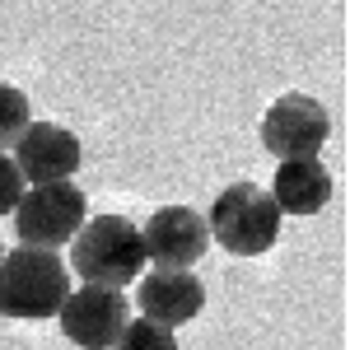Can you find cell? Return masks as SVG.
<instances>
[{
    "mask_svg": "<svg viewBox=\"0 0 350 350\" xmlns=\"http://www.w3.org/2000/svg\"><path fill=\"white\" fill-rule=\"evenodd\" d=\"M70 271L84 285L98 290H126L145 271V243L126 215H94L70 239Z\"/></svg>",
    "mask_w": 350,
    "mask_h": 350,
    "instance_id": "1",
    "label": "cell"
},
{
    "mask_svg": "<svg viewBox=\"0 0 350 350\" xmlns=\"http://www.w3.org/2000/svg\"><path fill=\"white\" fill-rule=\"evenodd\" d=\"M70 295V267L42 247H14L0 257V318L42 323L56 318Z\"/></svg>",
    "mask_w": 350,
    "mask_h": 350,
    "instance_id": "2",
    "label": "cell"
},
{
    "mask_svg": "<svg viewBox=\"0 0 350 350\" xmlns=\"http://www.w3.org/2000/svg\"><path fill=\"white\" fill-rule=\"evenodd\" d=\"M280 219L285 215L275 211L267 187H257V183H229V187H219L206 229H211V239H219L224 252H234V257H262L280 239Z\"/></svg>",
    "mask_w": 350,
    "mask_h": 350,
    "instance_id": "3",
    "label": "cell"
},
{
    "mask_svg": "<svg viewBox=\"0 0 350 350\" xmlns=\"http://www.w3.org/2000/svg\"><path fill=\"white\" fill-rule=\"evenodd\" d=\"M84 219H89L84 191L75 183H47V187H24L14 206V234H19V247L56 252L80 234Z\"/></svg>",
    "mask_w": 350,
    "mask_h": 350,
    "instance_id": "4",
    "label": "cell"
},
{
    "mask_svg": "<svg viewBox=\"0 0 350 350\" xmlns=\"http://www.w3.org/2000/svg\"><path fill=\"white\" fill-rule=\"evenodd\" d=\"M327 108L308 94H280L262 117V145L275 159H318V150L327 145Z\"/></svg>",
    "mask_w": 350,
    "mask_h": 350,
    "instance_id": "5",
    "label": "cell"
},
{
    "mask_svg": "<svg viewBox=\"0 0 350 350\" xmlns=\"http://www.w3.org/2000/svg\"><path fill=\"white\" fill-rule=\"evenodd\" d=\"M56 323L66 332V341L80 350H108L122 327L131 323V304L122 299V290H98V285H84L75 295H66Z\"/></svg>",
    "mask_w": 350,
    "mask_h": 350,
    "instance_id": "6",
    "label": "cell"
},
{
    "mask_svg": "<svg viewBox=\"0 0 350 350\" xmlns=\"http://www.w3.org/2000/svg\"><path fill=\"white\" fill-rule=\"evenodd\" d=\"M140 243H145V257L159 262V271H187L206 257L211 229H206V215L191 206H163L145 219Z\"/></svg>",
    "mask_w": 350,
    "mask_h": 350,
    "instance_id": "7",
    "label": "cell"
},
{
    "mask_svg": "<svg viewBox=\"0 0 350 350\" xmlns=\"http://www.w3.org/2000/svg\"><path fill=\"white\" fill-rule=\"evenodd\" d=\"M14 168L24 187H47V183H70L80 168V135L56 126V122H28V131L14 140Z\"/></svg>",
    "mask_w": 350,
    "mask_h": 350,
    "instance_id": "8",
    "label": "cell"
},
{
    "mask_svg": "<svg viewBox=\"0 0 350 350\" xmlns=\"http://www.w3.org/2000/svg\"><path fill=\"white\" fill-rule=\"evenodd\" d=\"M135 308L154 327H183L206 308V285L191 271H145L135 285Z\"/></svg>",
    "mask_w": 350,
    "mask_h": 350,
    "instance_id": "9",
    "label": "cell"
},
{
    "mask_svg": "<svg viewBox=\"0 0 350 350\" xmlns=\"http://www.w3.org/2000/svg\"><path fill=\"white\" fill-rule=\"evenodd\" d=\"M267 196L280 215H318L332 201V173L323 159H285L275 168Z\"/></svg>",
    "mask_w": 350,
    "mask_h": 350,
    "instance_id": "10",
    "label": "cell"
},
{
    "mask_svg": "<svg viewBox=\"0 0 350 350\" xmlns=\"http://www.w3.org/2000/svg\"><path fill=\"white\" fill-rule=\"evenodd\" d=\"M28 122H33V103H28V94H24V89H14V84H0V154L14 150V140L28 131Z\"/></svg>",
    "mask_w": 350,
    "mask_h": 350,
    "instance_id": "11",
    "label": "cell"
},
{
    "mask_svg": "<svg viewBox=\"0 0 350 350\" xmlns=\"http://www.w3.org/2000/svg\"><path fill=\"white\" fill-rule=\"evenodd\" d=\"M112 350H178V336L168 327H154L145 318H131L122 327V336L112 341Z\"/></svg>",
    "mask_w": 350,
    "mask_h": 350,
    "instance_id": "12",
    "label": "cell"
},
{
    "mask_svg": "<svg viewBox=\"0 0 350 350\" xmlns=\"http://www.w3.org/2000/svg\"><path fill=\"white\" fill-rule=\"evenodd\" d=\"M19 196H24V178H19V168H14L10 154H0V215H14Z\"/></svg>",
    "mask_w": 350,
    "mask_h": 350,
    "instance_id": "13",
    "label": "cell"
},
{
    "mask_svg": "<svg viewBox=\"0 0 350 350\" xmlns=\"http://www.w3.org/2000/svg\"><path fill=\"white\" fill-rule=\"evenodd\" d=\"M0 257H5V247H0Z\"/></svg>",
    "mask_w": 350,
    "mask_h": 350,
    "instance_id": "14",
    "label": "cell"
}]
</instances>
